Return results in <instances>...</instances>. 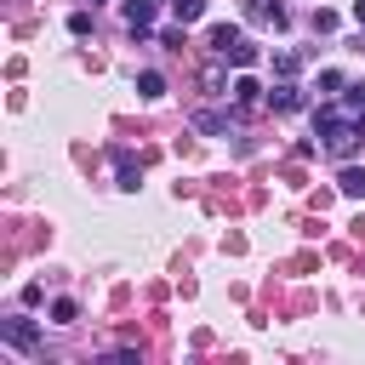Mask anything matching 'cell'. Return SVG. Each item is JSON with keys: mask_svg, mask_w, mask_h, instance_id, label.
<instances>
[{"mask_svg": "<svg viewBox=\"0 0 365 365\" xmlns=\"http://www.w3.org/2000/svg\"><path fill=\"white\" fill-rule=\"evenodd\" d=\"M0 342H6V348H23V354H34V342H40V325H34V319H0Z\"/></svg>", "mask_w": 365, "mask_h": 365, "instance_id": "obj_1", "label": "cell"}, {"mask_svg": "<svg viewBox=\"0 0 365 365\" xmlns=\"http://www.w3.org/2000/svg\"><path fill=\"white\" fill-rule=\"evenodd\" d=\"M125 23H131L137 34H148V29H154V0H131V6H125Z\"/></svg>", "mask_w": 365, "mask_h": 365, "instance_id": "obj_2", "label": "cell"}, {"mask_svg": "<svg viewBox=\"0 0 365 365\" xmlns=\"http://www.w3.org/2000/svg\"><path fill=\"white\" fill-rule=\"evenodd\" d=\"M336 188H342L348 200H365V171H359V165H342V177H336Z\"/></svg>", "mask_w": 365, "mask_h": 365, "instance_id": "obj_3", "label": "cell"}, {"mask_svg": "<svg viewBox=\"0 0 365 365\" xmlns=\"http://www.w3.org/2000/svg\"><path fill=\"white\" fill-rule=\"evenodd\" d=\"M274 108H279V114L302 108V86H291V80H285V86H274Z\"/></svg>", "mask_w": 365, "mask_h": 365, "instance_id": "obj_4", "label": "cell"}, {"mask_svg": "<svg viewBox=\"0 0 365 365\" xmlns=\"http://www.w3.org/2000/svg\"><path fill=\"white\" fill-rule=\"evenodd\" d=\"M234 40H240V29H234V23H211V51H228Z\"/></svg>", "mask_w": 365, "mask_h": 365, "instance_id": "obj_5", "label": "cell"}, {"mask_svg": "<svg viewBox=\"0 0 365 365\" xmlns=\"http://www.w3.org/2000/svg\"><path fill=\"white\" fill-rule=\"evenodd\" d=\"M222 57H228L234 68H251V63H257V46H245V40H234V46L222 51Z\"/></svg>", "mask_w": 365, "mask_h": 365, "instance_id": "obj_6", "label": "cell"}, {"mask_svg": "<svg viewBox=\"0 0 365 365\" xmlns=\"http://www.w3.org/2000/svg\"><path fill=\"white\" fill-rule=\"evenodd\" d=\"M137 91H143V97H165V74L143 68V74H137Z\"/></svg>", "mask_w": 365, "mask_h": 365, "instance_id": "obj_7", "label": "cell"}, {"mask_svg": "<svg viewBox=\"0 0 365 365\" xmlns=\"http://www.w3.org/2000/svg\"><path fill=\"white\" fill-rule=\"evenodd\" d=\"M51 319H57V325H74V319H80V302H74V297H57V302H51Z\"/></svg>", "mask_w": 365, "mask_h": 365, "instance_id": "obj_8", "label": "cell"}, {"mask_svg": "<svg viewBox=\"0 0 365 365\" xmlns=\"http://www.w3.org/2000/svg\"><path fill=\"white\" fill-rule=\"evenodd\" d=\"M171 11H177V23H200L205 17V0H171Z\"/></svg>", "mask_w": 365, "mask_h": 365, "instance_id": "obj_9", "label": "cell"}, {"mask_svg": "<svg viewBox=\"0 0 365 365\" xmlns=\"http://www.w3.org/2000/svg\"><path fill=\"white\" fill-rule=\"evenodd\" d=\"M234 97H240V103H245V108H251V103H257V97H262V86H257V80H251V74H240V80H234Z\"/></svg>", "mask_w": 365, "mask_h": 365, "instance_id": "obj_10", "label": "cell"}, {"mask_svg": "<svg viewBox=\"0 0 365 365\" xmlns=\"http://www.w3.org/2000/svg\"><path fill=\"white\" fill-rule=\"evenodd\" d=\"M297 68H302V57H297V51H279V57H274V74H285V80H291Z\"/></svg>", "mask_w": 365, "mask_h": 365, "instance_id": "obj_11", "label": "cell"}, {"mask_svg": "<svg viewBox=\"0 0 365 365\" xmlns=\"http://www.w3.org/2000/svg\"><path fill=\"white\" fill-rule=\"evenodd\" d=\"M194 125H200V131H228V120H222V114H211V108H200V114H194Z\"/></svg>", "mask_w": 365, "mask_h": 365, "instance_id": "obj_12", "label": "cell"}, {"mask_svg": "<svg viewBox=\"0 0 365 365\" xmlns=\"http://www.w3.org/2000/svg\"><path fill=\"white\" fill-rule=\"evenodd\" d=\"M137 177H143V171H137V165H131V154H120V188H125V194H131V188H137Z\"/></svg>", "mask_w": 365, "mask_h": 365, "instance_id": "obj_13", "label": "cell"}, {"mask_svg": "<svg viewBox=\"0 0 365 365\" xmlns=\"http://www.w3.org/2000/svg\"><path fill=\"white\" fill-rule=\"evenodd\" d=\"M342 108H354V114H359V108H365V86H348V97H342Z\"/></svg>", "mask_w": 365, "mask_h": 365, "instance_id": "obj_14", "label": "cell"}, {"mask_svg": "<svg viewBox=\"0 0 365 365\" xmlns=\"http://www.w3.org/2000/svg\"><path fill=\"white\" fill-rule=\"evenodd\" d=\"M354 131H359V137H365V108H359V114H354Z\"/></svg>", "mask_w": 365, "mask_h": 365, "instance_id": "obj_15", "label": "cell"}, {"mask_svg": "<svg viewBox=\"0 0 365 365\" xmlns=\"http://www.w3.org/2000/svg\"><path fill=\"white\" fill-rule=\"evenodd\" d=\"M354 17H359V23H365V0H354Z\"/></svg>", "mask_w": 365, "mask_h": 365, "instance_id": "obj_16", "label": "cell"}, {"mask_svg": "<svg viewBox=\"0 0 365 365\" xmlns=\"http://www.w3.org/2000/svg\"><path fill=\"white\" fill-rule=\"evenodd\" d=\"M91 6H97V0H91Z\"/></svg>", "mask_w": 365, "mask_h": 365, "instance_id": "obj_17", "label": "cell"}]
</instances>
